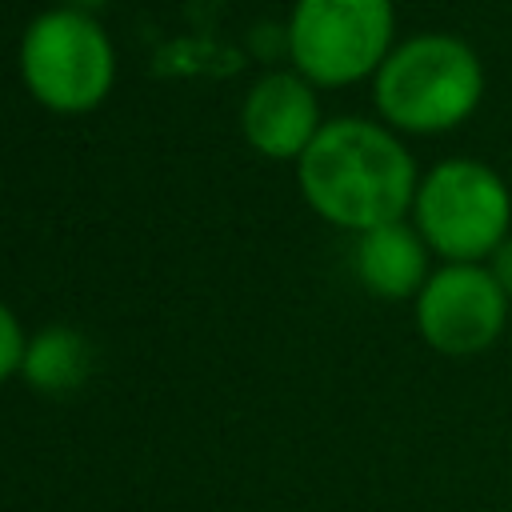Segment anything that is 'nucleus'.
I'll return each mask as SVG.
<instances>
[{
    "instance_id": "obj_1",
    "label": "nucleus",
    "mask_w": 512,
    "mask_h": 512,
    "mask_svg": "<svg viewBox=\"0 0 512 512\" xmlns=\"http://www.w3.org/2000/svg\"><path fill=\"white\" fill-rule=\"evenodd\" d=\"M296 184L320 220L364 236L408 220L420 172L404 136L388 124L368 116H332L296 160Z\"/></svg>"
},
{
    "instance_id": "obj_2",
    "label": "nucleus",
    "mask_w": 512,
    "mask_h": 512,
    "mask_svg": "<svg viewBox=\"0 0 512 512\" xmlns=\"http://www.w3.org/2000/svg\"><path fill=\"white\" fill-rule=\"evenodd\" d=\"M488 76L480 52L444 28L396 40L372 76L380 124L400 136H444L476 116Z\"/></svg>"
},
{
    "instance_id": "obj_3",
    "label": "nucleus",
    "mask_w": 512,
    "mask_h": 512,
    "mask_svg": "<svg viewBox=\"0 0 512 512\" xmlns=\"http://www.w3.org/2000/svg\"><path fill=\"white\" fill-rule=\"evenodd\" d=\"M408 220L440 264H488L512 236V188L480 156H444L420 172Z\"/></svg>"
},
{
    "instance_id": "obj_4",
    "label": "nucleus",
    "mask_w": 512,
    "mask_h": 512,
    "mask_svg": "<svg viewBox=\"0 0 512 512\" xmlns=\"http://www.w3.org/2000/svg\"><path fill=\"white\" fill-rule=\"evenodd\" d=\"M16 68L40 108L80 116L108 100L116 84V48L92 12L56 4L24 24Z\"/></svg>"
},
{
    "instance_id": "obj_5",
    "label": "nucleus",
    "mask_w": 512,
    "mask_h": 512,
    "mask_svg": "<svg viewBox=\"0 0 512 512\" xmlns=\"http://www.w3.org/2000/svg\"><path fill=\"white\" fill-rule=\"evenodd\" d=\"M288 60L316 88L372 80L396 48V0H292Z\"/></svg>"
},
{
    "instance_id": "obj_6",
    "label": "nucleus",
    "mask_w": 512,
    "mask_h": 512,
    "mask_svg": "<svg viewBox=\"0 0 512 512\" xmlns=\"http://www.w3.org/2000/svg\"><path fill=\"white\" fill-rule=\"evenodd\" d=\"M512 300L488 264H436L412 300L420 340L452 360L488 352L508 328Z\"/></svg>"
},
{
    "instance_id": "obj_7",
    "label": "nucleus",
    "mask_w": 512,
    "mask_h": 512,
    "mask_svg": "<svg viewBox=\"0 0 512 512\" xmlns=\"http://www.w3.org/2000/svg\"><path fill=\"white\" fill-rule=\"evenodd\" d=\"M320 128L324 116L316 84H308L296 68H272L244 92L240 132L248 148L268 160H300Z\"/></svg>"
},
{
    "instance_id": "obj_8",
    "label": "nucleus",
    "mask_w": 512,
    "mask_h": 512,
    "mask_svg": "<svg viewBox=\"0 0 512 512\" xmlns=\"http://www.w3.org/2000/svg\"><path fill=\"white\" fill-rule=\"evenodd\" d=\"M352 268L364 292L380 300H416L432 276V248L412 228V220H396L356 236Z\"/></svg>"
},
{
    "instance_id": "obj_9",
    "label": "nucleus",
    "mask_w": 512,
    "mask_h": 512,
    "mask_svg": "<svg viewBox=\"0 0 512 512\" xmlns=\"http://www.w3.org/2000/svg\"><path fill=\"white\" fill-rule=\"evenodd\" d=\"M88 368H92V348H88V340H84L76 328L48 324V328H40L36 336H28L20 376H24L36 392L60 396V392L80 388L84 376H88Z\"/></svg>"
},
{
    "instance_id": "obj_10",
    "label": "nucleus",
    "mask_w": 512,
    "mask_h": 512,
    "mask_svg": "<svg viewBox=\"0 0 512 512\" xmlns=\"http://www.w3.org/2000/svg\"><path fill=\"white\" fill-rule=\"evenodd\" d=\"M24 348H28V336H24L20 320H16V312L0 300V384H4L8 376L20 372V364H24Z\"/></svg>"
},
{
    "instance_id": "obj_11",
    "label": "nucleus",
    "mask_w": 512,
    "mask_h": 512,
    "mask_svg": "<svg viewBox=\"0 0 512 512\" xmlns=\"http://www.w3.org/2000/svg\"><path fill=\"white\" fill-rule=\"evenodd\" d=\"M488 272L496 276V284L504 288V296L512 300V236L492 252V260H488Z\"/></svg>"
},
{
    "instance_id": "obj_12",
    "label": "nucleus",
    "mask_w": 512,
    "mask_h": 512,
    "mask_svg": "<svg viewBox=\"0 0 512 512\" xmlns=\"http://www.w3.org/2000/svg\"><path fill=\"white\" fill-rule=\"evenodd\" d=\"M64 4L76 8V12H92V16H96V8H104L108 0H64Z\"/></svg>"
}]
</instances>
